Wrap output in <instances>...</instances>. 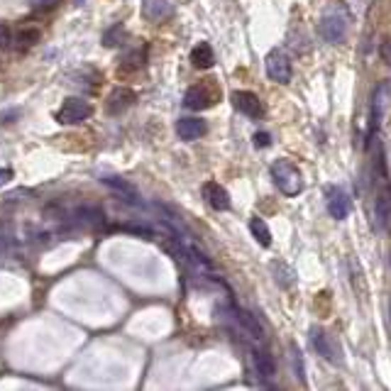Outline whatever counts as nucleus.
Masks as SVG:
<instances>
[{"label": "nucleus", "instance_id": "obj_1", "mask_svg": "<svg viewBox=\"0 0 391 391\" xmlns=\"http://www.w3.org/2000/svg\"><path fill=\"white\" fill-rule=\"evenodd\" d=\"M350 22H352V13H350L348 5H345L343 0H333V3L323 10L318 30H321V35H323V40L326 42L340 44L345 37H348Z\"/></svg>", "mask_w": 391, "mask_h": 391}, {"label": "nucleus", "instance_id": "obj_2", "mask_svg": "<svg viewBox=\"0 0 391 391\" xmlns=\"http://www.w3.org/2000/svg\"><path fill=\"white\" fill-rule=\"evenodd\" d=\"M272 176L277 189L282 191L284 196H296L304 191V179H301V172L289 162V159H277L272 164Z\"/></svg>", "mask_w": 391, "mask_h": 391}, {"label": "nucleus", "instance_id": "obj_3", "mask_svg": "<svg viewBox=\"0 0 391 391\" xmlns=\"http://www.w3.org/2000/svg\"><path fill=\"white\" fill-rule=\"evenodd\" d=\"M220 98V91L218 86H213L211 81H201V84L191 86L184 96V106L191 108V110H206L211 106H216Z\"/></svg>", "mask_w": 391, "mask_h": 391}, {"label": "nucleus", "instance_id": "obj_4", "mask_svg": "<svg viewBox=\"0 0 391 391\" xmlns=\"http://www.w3.org/2000/svg\"><path fill=\"white\" fill-rule=\"evenodd\" d=\"M91 113H93L91 103L81 101V98H66L64 106L59 108L57 113V120L62 125H76V123H84Z\"/></svg>", "mask_w": 391, "mask_h": 391}, {"label": "nucleus", "instance_id": "obj_5", "mask_svg": "<svg viewBox=\"0 0 391 391\" xmlns=\"http://www.w3.org/2000/svg\"><path fill=\"white\" fill-rule=\"evenodd\" d=\"M311 345H313V350H316L318 355L323 357V360H328V362H343L338 343H335L333 335H328L323 328H313L311 330Z\"/></svg>", "mask_w": 391, "mask_h": 391}, {"label": "nucleus", "instance_id": "obj_6", "mask_svg": "<svg viewBox=\"0 0 391 391\" xmlns=\"http://www.w3.org/2000/svg\"><path fill=\"white\" fill-rule=\"evenodd\" d=\"M389 108H391V84L384 81V84L377 86V91L372 96V130H377L384 123Z\"/></svg>", "mask_w": 391, "mask_h": 391}, {"label": "nucleus", "instance_id": "obj_7", "mask_svg": "<svg viewBox=\"0 0 391 391\" xmlns=\"http://www.w3.org/2000/svg\"><path fill=\"white\" fill-rule=\"evenodd\" d=\"M267 74L277 84H289L291 81V59L284 52H272L267 57Z\"/></svg>", "mask_w": 391, "mask_h": 391}, {"label": "nucleus", "instance_id": "obj_8", "mask_svg": "<svg viewBox=\"0 0 391 391\" xmlns=\"http://www.w3.org/2000/svg\"><path fill=\"white\" fill-rule=\"evenodd\" d=\"M233 106L240 110L242 115H247V118H262L264 115V106L260 101V96L252 91H235L233 93Z\"/></svg>", "mask_w": 391, "mask_h": 391}, {"label": "nucleus", "instance_id": "obj_9", "mask_svg": "<svg viewBox=\"0 0 391 391\" xmlns=\"http://www.w3.org/2000/svg\"><path fill=\"white\" fill-rule=\"evenodd\" d=\"M135 91L132 88H115L113 93L108 96V113L110 115H120V113H125L128 108L135 106Z\"/></svg>", "mask_w": 391, "mask_h": 391}, {"label": "nucleus", "instance_id": "obj_10", "mask_svg": "<svg viewBox=\"0 0 391 391\" xmlns=\"http://www.w3.org/2000/svg\"><path fill=\"white\" fill-rule=\"evenodd\" d=\"M203 198H206L208 206L216 208V211H228L230 208V194L220 184H216V181L203 184Z\"/></svg>", "mask_w": 391, "mask_h": 391}, {"label": "nucleus", "instance_id": "obj_11", "mask_svg": "<svg viewBox=\"0 0 391 391\" xmlns=\"http://www.w3.org/2000/svg\"><path fill=\"white\" fill-rule=\"evenodd\" d=\"M206 132H208V125L206 120L201 118H181L179 123H176V135L186 142L198 140V137H203Z\"/></svg>", "mask_w": 391, "mask_h": 391}, {"label": "nucleus", "instance_id": "obj_12", "mask_svg": "<svg viewBox=\"0 0 391 391\" xmlns=\"http://www.w3.org/2000/svg\"><path fill=\"white\" fill-rule=\"evenodd\" d=\"M328 213L335 220H345L350 216V196L343 189L328 191Z\"/></svg>", "mask_w": 391, "mask_h": 391}, {"label": "nucleus", "instance_id": "obj_13", "mask_svg": "<svg viewBox=\"0 0 391 391\" xmlns=\"http://www.w3.org/2000/svg\"><path fill=\"white\" fill-rule=\"evenodd\" d=\"M191 64L196 69H211L216 64V54H213L211 44L208 42H198L194 49H191Z\"/></svg>", "mask_w": 391, "mask_h": 391}, {"label": "nucleus", "instance_id": "obj_14", "mask_svg": "<svg viewBox=\"0 0 391 391\" xmlns=\"http://www.w3.org/2000/svg\"><path fill=\"white\" fill-rule=\"evenodd\" d=\"M252 362H255V370L262 379H272L274 374H277V365H274L272 355H269L267 350L257 348L255 352H252Z\"/></svg>", "mask_w": 391, "mask_h": 391}, {"label": "nucleus", "instance_id": "obj_15", "mask_svg": "<svg viewBox=\"0 0 391 391\" xmlns=\"http://www.w3.org/2000/svg\"><path fill=\"white\" fill-rule=\"evenodd\" d=\"M374 220H377L379 230H391V196L382 194L377 198V206H374Z\"/></svg>", "mask_w": 391, "mask_h": 391}, {"label": "nucleus", "instance_id": "obj_16", "mask_svg": "<svg viewBox=\"0 0 391 391\" xmlns=\"http://www.w3.org/2000/svg\"><path fill=\"white\" fill-rule=\"evenodd\" d=\"M103 184L106 186H110V189L113 191H118L120 196L125 198V201H137V191H135V186L132 184H128V181L125 179H120V176H106V179H103Z\"/></svg>", "mask_w": 391, "mask_h": 391}, {"label": "nucleus", "instance_id": "obj_17", "mask_svg": "<svg viewBox=\"0 0 391 391\" xmlns=\"http://www.w3.org/2000/svg\"><path fill=\"white\" fill-rule=\"evenodd\" d=\"M74 223L86 225V228H96V225L103 223V216L98 208H79V211L74 213Z\"/></svg>", "mask_w": 391, "mask_h": 391}, {"label": "nucleus", "instance_id": "obj_18", "mask_svg": "<svg viewBox=\"0 0 391 391\" xmlns=\"http://www.w3.org/2000/svg\"><path fill=\"white\" fill-rule=\"evenodd\" d=\"M250 230H252V235H255L257 242H260L262 247H269V245H272V233H269L267 223H264L262 218H252V220H250Z\"/></svg>", "mask_w": 391, "mask_h": 391}, {"label": "nucleus", "instance_id": "obj_19", "mask_svg": "<svg viewBox=\"0 0 391 391\" xmlns=\"http://www.w3.org/2000/svg\"><path fill=\"white\" fill-rule=\"evenodd\" d=\"M169 10V0H145V15L152 20L162 18V15H167Z\"/></svg>", "mask_w": 391, "mask_h": 391}, {"label": "nucleus", "instance_id": "obj_20", "mask_svg": "<svg viewBox=\"0 0 391 391\" xmlns=\"http://www.w3.org/2000/svg\"><path fill=\"white\" fill-rule=\"evenodd\" d=\"M37 37H40V32H37V30H25V32H18V35H15V44H18L20 49H27L32 42L37 40Z\"/></svg>", "mask_w": 391, "mask_h": 391}, {"label": "nucleus", "instance_id": "obj_21", "mask_svg": "<svg viewBox=\"0 0 391 391\" xmlns=\"http://www.w3.org/2000/svg\"><path fill=\"white\" fill-rule=\"evenodd\" d=\"M125 35V27L123 25H115V30H108L106 37H103V44L106 47H115V44H120V37Z\"/></svg>", "mask_w": 391, "mask_h": 391}, {"label": "nucleus", "instance_id": "obj_22", "mask_svg": "<svg viewBox=\"0 0 391 391\" xmlns=\"http://www.w3.org/2000/svg\"><path fill=\"white\" fill-rule=\"evenodd\" d=\"M291 362H294V370L299 374V379H304V357H301L299 348H291Z\"/></svg>", "mask_w": 391, "mask_h": 391}, {"label": "nucleus", "instance_id": "obj_23", "mask_svg": "<svg viewBox=\"0 0 391 391\" xmlns=\"http://www.w3.org/2000/svg\"><path fill=\"white\" fill-rule=\"evenodd\" d=\"M255 145H257V147H267V145H272V137H269L267 132H257V135H255Z\"/></svg>", "mask_w": 391, "mask_h": 391}, {"label": "nucleus", "instance_id": "obj_24", "mask_svg": "<svg viewBox=\"0 0 391 391\" xmlns=\"http://www.w3.org/2000/svg\"><path fill=\"white\" fill-rule=\"evenodd\" d=\"M379 54H382V59L391 66V40H387L382 44V49H379Z\"/></svg>", "mask_w": 391, "mask_h": 391}, {"label": "nucleus", "instance_id": "obj_25", "mask_svg": "<svg viewBox=\"0 0 391 391\" xmlns=\"http://www.w3.org/2000/svg\"><path fill=\"white\" fill-rule=\"evenodd\" d=\"M10 42H13V35L5 27H0V47H10Z\"/></svg>", "mask_w": 391, "mask_h": 391}, {"label": "nucleus", "instance_id": "obj_26", "mask_svg": "<svg viewBox=\"0 0 391 391\" xmlns=\"http://www.w3.org/2000/svg\"><path fill=\"white\" fill-rule=\"evenodd\" d=\"M37 5H40V8H54V5H57V0H35Z\"/></svg>", "mask_w": 391, "mask_h": 391}, {"label": "nucleus", "instance_id": "obj_27", "mask_svg": "<svg viewBox=\"0 0 391 391\" xmlns=\"http://www.w3.org/2000/svg\"><path fill=\"white\" fill-rule=\"evenodd\" d=\"M8 176H10V172H8V169H5V172H0V186H3L5 181H8Z\"/></svg>", "mask_w": 391, "mask_h": 391}]
</instances>
